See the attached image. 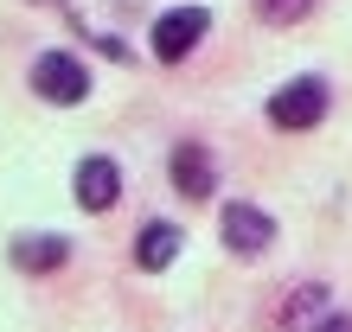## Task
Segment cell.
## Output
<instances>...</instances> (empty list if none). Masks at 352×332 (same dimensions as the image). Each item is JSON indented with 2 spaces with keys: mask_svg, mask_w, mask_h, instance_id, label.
I'll return each mask as SVG.
<instances>
[{
  "mask_svg": "<svg viewBox=\"0 0 352 332\" xmlns=\"http://www.w3.org/2000/svg\"><path fill=\"white\" fill-rule=\"evenodd\" d=\"M333 109V90H327V77H295L282 83L276 96H269V121H276L282 134H307L320 128V115Z\"/></svg>",
  "mask_w": 352,
  "mask_h": 332,
  "instance_id": "1",
  "label": "cell"
},
{
  "mask_svg": "<svg viewBox=\"0 0 352 332\" xmlns=\"http://www.w3.org/2000/svg\"><path fill=\"white\" fill-rule=\"evenodd\" d=\"M32 90L45 102H58V109H71V102L90 96V64L77 51H38L32 58Z\"/></svg>",
  "mask_w": 352,
  "mask_h": 332,
  "instance_id": "2",
  "label": "cell"
},
{
  "mask_svg": "<svg viewBox=\"0 0 352 332\" xmlns=\"http://www.w3.org/2000/svg\"><path fill=\"white\" fill-rule=\"evenodd\" d=\"M205 26H212V13H205V7H173V13H160V19H154V58H160V64L192 58L199 38H205Z\"/></svg>",
  "mask_w": 352,
  "mask_h": 332,
  "instance_id": "3",
  "label": "cell"
},
{
  "mask_svg": "<svg viewBox=\"0 0 352 332\" xmlns=\"http://www.w3.org/2000/svg\"><path fill=\"white\" fill-rule=\"evenodd\" d=\"M224 249H237V256H263L269 249V237H276V217L263 211V204H243V198H231L224 204Z\"/></svg>",
  "mask_w": 352,
  "mask_h": 332,
  "instance_id": "4",
  "label": "cell"
},
{
  "mask_svg": "<svg viewBox=\"0 0 352 332\" xmlns=\"http://www.w3.org/2000/svg\"><path fill=\"white\" fill-rule=\"evenodd\" d=\"M71 192L84 211H109V204L122 198V166L109 154H90V160H77V173H71Z\"/></svg>",
  "mask_w": 352,
  "mask_h": 332,
  "instance_id": "5",
  "label": "cell"
},
{
  "mask_svg": "<svg viewBox=\"0 0 352 332\" xmlns=\"http://www.w3.org/2000/svg\"><path fill=\"white\" fill-rule=\"evenodd\" d=\"M167 173H173V185L186 198H212V185H218V160L199 147V141H179L173 147V160H167Z\"/></svg>",
  "mask_w": 352,
  "mask_h": 332,
  "instance_id": "6",
  "label": "cell"
},
{
  "mask_svg": "<svg viewBox=\"0 0 352 332\" xmlns=\"http://www.w3.org/2000/svg\"><path fill=\"white\" fill-rule=\"evenodd\" d=\"M333 313V300H327L320 281H301L295 294L282 300V332H320V320Z\"/></svg>",
  "mask_w": 352,
  "mask_h": 332,
  "instance_id": "7",
  "label": "cell"
},
{
  "mask_svg": "<svg viewBox=\"0 0 352 332\" xmlns=\"http://www.w3.org/2000/svg\"><path fill=\"white\" fill-rule=\"evenodd\" d=\"M13 262L26 268V275H52V268L71 262V237H38V230H26V237L13 243Z\"/></svg>",
  "mask_w": 352,
  "mask_h": 332,
  "instance_id": "8",
  "label": "cell"
},
{
  "mask_svg": "<svg viewBox=\"0 0 352 332\" xmlns=\"http://www.w3.org/2000/svg\"><path fill=\"white\" fill-rule=\"evenodd\" d=\"M173 256H179V230H173V224H160V217H154L148 230H141V249H135V262L148 268V275H160V268H167Z\"/></svg>",
  "mask_w": 352,
  "mask_h": 332,
  "instance_id": "9",
  "label": "cell"
},
{
  "mask_svg": "<svg viewBox=\"0 0 352 332\" xmlns=\"http://www.w3.org/2000/svg\"><path fill=\"white\" fill-rule=\"evenodd\" d=\"M307 7H314V0H256V13L269 26H295V19H307Z\"/></svg>",
  "mask_w": 352,
  "mask_h": 332,
  "instance_id": "10",
  "label": "cell"
},
{
  "mask_svg": "<svg viewBox=\"0 0 352 332\" xmlns=\"http://www.w3.org/2000/svg\"><path fill=\"white\" fill-rule=\"evenodd\" d=\"M320 332H352V313H327V320H320Z\"/></svg>",
  "mask_w": 352,
  "mask_h": 332,
  "instance_id": "11",
  "label": "cell"
}]
</instances>
